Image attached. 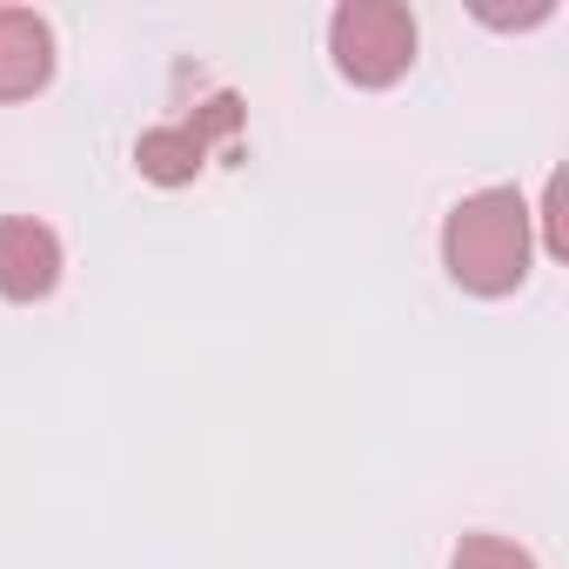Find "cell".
Returning <instances> with one entry per match:
<instances>
[{
    "mask_svg": "<svg viewBox=\"0 0 569 569\" xmlns=\"http://www.w3.org/2000/svg\"><path fill=\"white\" fill-rule=\"evenodd\" d=\"M529 254H536V214L516 188H476L442 221V268L456 289H469L482 302L522 289Z\"/></svg>",
    "mask_w": 569,
    "mask_h": 569,
    "instance_id": "1",
    "label": "cell"
},
{
    "mask_svg": "<svg viewBox=\"0 0 569 569\" xmlns=\"http://www.w3.org/2000/svg\"><path fill=\"white\" fill-rule=\"evenodd\" d=\"M329 54L356 88H396L416 68V14L402 0H342L329 14Z\"/></svg>",
    "mask_w": 569,
    "mask_h": 569,
    "instance_id": "2",
    "label": "cell"
},
{
    "mask_svg": "<svg viewBox=\"0 0 569 569\" xmlns=\"http://www.w3.org/2000/svg\"><path fill=\"white\" fill-rule=\"evenodd\" d=\"M234 134H241V101H234V94H214V101H201L194 114L148 128V134L134 141V161H141V174H148L154 188H181V181H194V174L208 168V154H214L221 141H234Z\"/></svg>",
    "mask_w": 569,
    "mask_h": 569,
    "instance_id": "3",
    "label": "cell"
},
{
    "mask_svg": "<svg viewBox=\"0 0 569 569\" xmlns=\"http://www.w3.org/2000/svg\"><path fill=\"white\" fill-rule=\"evenodd\" d=\"M61 289V234L34 214H0V296L8 302H48Z\"/></svg>",
    "mask_w": 569,
    "mask_h": 569,
    "instance_id": "4",
    "label": "cell"
},
{
    "mask_svg": "<svg viewBox=\"0 0 569 569\" xmlns=\"http://www.w3.org/2000/svg\"><path fill=\"white\" fill-rule=\"evenodd\" d=\"M54 74V28L34 8H0V101H28Z\"/></svg>",
    "mask_w": 569,
    "mask_h": 569,
    "instance_id": "5",
    "label": "cell"
},
{
    "mask_svg": "<svg viewBox=\"0 0 569 569\" xmlns=\"http://www.w3.org/2000/svg\"><path fill=\"white\" fill-rule=\"evenodd\" d=\"M449 569H536V556L522 542H509V536H462Z\"/></svg>",
    "mask_w": 569,
    "mask_h": 569,
    "instance_id": "6",
    "label": "cell"
}]
</instances>
